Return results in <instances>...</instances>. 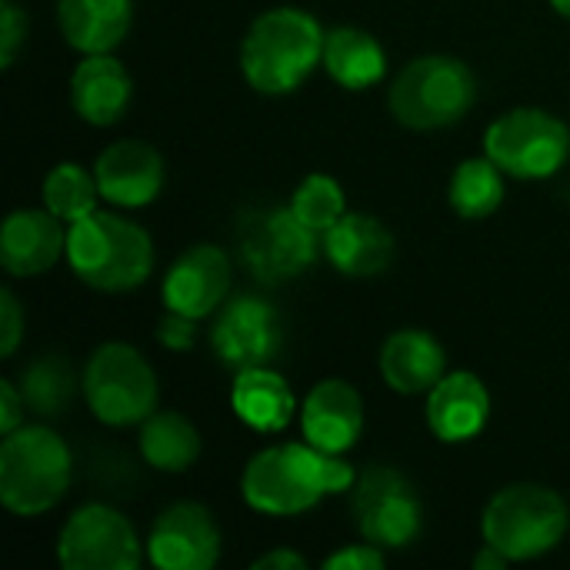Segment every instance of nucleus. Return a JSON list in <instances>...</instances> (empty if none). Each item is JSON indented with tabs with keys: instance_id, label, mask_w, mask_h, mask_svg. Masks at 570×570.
Masks as SVG:
<instances>
[{
	"instance_id": "f257e3e1",
	"label": "nucleus",
	"mask_w": 570,
	"mask_h": 570,
	"mask_svg": "<svg viewBox=\"0 0 570 570\" xmlns=\"http://www.w3.org/2000/svg\"><path fill=\"white\" fill-rule=\"evenodd\" d=\"M354 468L341 454L314 444H274L250 458L240 478L244 501L267 518H294L321 504L324 494L354 491Z\"/></svg>"
},
{
	"instance_id": "f03ea898",
	"label": "nucleus",
	"mask_w": 570,
	"mask_h": 570,
	"mask_svg": "<svg viewBox=\"0 0 570 570\" xmlns=\"http://www.w3.org/2000/svg\"><path fill=\"white\" fill-rule=\"evenodd\" d=\"M321 23L294 7L261 13L240 47V70L257 94L281 97L297 90L317 63H324Z\"/></svg>"
},
{
	"instance_id": "7ed1b4c3",
	"label": "nucleus",
	"mask_w": 570,
	"mask_h": 570,
	"mask_svg": "<svg viewBox=\"0 0 570 570\" xmlns=\"http://www.w3.org/2000/svg\"><path fill=\"white\" fill-rule=\"evenodd\" d=\"M67 261L87 287L124 294L150 277L154 244L134 220L110 210H94L70 224Z\"/></svg>"
},
{
	"instance_id": "20e7f679",
	"label": "nucleus",
	"mask_w": 570,
	"mask_h": 570,
	"mask_svg": "<svg viewBox=\"0 0 570 570\" xmlns=\"http://www.w3.org/2000/svg\"><path fill=\"white\" fill-rule=\"evenodd\" d=\"M73 458L60 434L23 424L0 444V504L17 518L47 514L70 488Z\"/></svg>"
},
{
	"instance_id": "39448f33",
	"label": "nucleus",
	"mask_w": 570,
	"mask_h": 570,
	"mask_svg": "<svg viewBox=\"0 0 570 570\" xmlns=\"http://www.w3.org/2000/svg\"><path fill=\"white\" fill-rule=\"evenodd\" d=\"M570 511L564 498L544 484H511L491 498L481 518L484 544L508 561H534L554 551L568 534Z\"/></svg>"
},
{
	"instance_id": "423d86ee",
	"label": "nucleus",
	"mask_w": 570,
	"mask_h": 570,
	"mask_svg": "<svg viewBox=\"0 0 570 570\" xmlns=\"http://www.w3.org/2000/svg\"><path fill=\"white\" fill-rule=\"evenodd\" d=\"M391 114L411 130H441L468 117L478 80L458 57L431 53L411 60L391 83Z\"/></svg>"
},
{
	"instance_id": "0eeeda50",
	"label": "nucleus",
	"mask_w": 570,
	"mask_h": 570,
	"mask_svg": "<svg viewBox=\"0 0 570 570\" xmlns=\"http://www.w3.org/2000/svg\"><path fill=\"white\" fill-rule=\"evenodd\" d=\"M83 401L107 428L144 424L157 411V374L130 344H100L83 367Z\"/></svg>"
},
{
	"instance_id": "6e6552de",
	"label": "nucleus",
	"mask_w": 570,
	"mask_h": 570,
	"mask_svg": "<svg viewBox=\"0 0 570 570\" xmlns=\"http://www.w3.org/2000/svg\"><path fill=\"white\" fill-rule=\"evenodd\" d=\"M321 234H314L294 207H254L237 220L240 264L261 284H284L301 277L317 257Z\"/></svg>"
},
{
	"instance_id": "1a4fd4ad",
	"label": "nucleus",
	"mask_w": 570,
	"mask_h": 570,
	"mask_svg": "<svg viewBox=\"0 0 570 570\" xmlns=\"http://www.w3.org/2000/svg\"><path fill=\"white\" fill-rule=\"evenodd\" d=\"M484 154L518 180H544L570 154V130L548 110L518 107L501 114L484 134Z\"/></svg>"
},
{
	"instance_id": "9d476101",
	"label": "nucleus",
	"mask_w": 570,
	"mask_h": 570,
	"mask_svg": "<svg viewBox=\"0 0 570 570\" xmlns=\"http://www.w3.org/2000/svg\"><path fill=\"white\" fill-rule=\"evenodd\" d=\"M351 504L364 541L384 551L414 544L424 528V508L414 484L387 464H371L357 474Z\"/></svg>"
},
{
	"instance_id": "9b49d317",
	"label": "nucleus",
	"mask_w": 570,
	"mask_h": 570,
	"mask_svg": "<svg viewBox=\"0 0 570 570\" xmlns=\"http://www.w3.org/2000/svg\"><path fill=\"white\" fill-rule=\"evenodd\" d=\"M140 548L134 524L120 511L83 504L60 528L57 561L67 570H137Z\"/></svg>"
},
{
	"instance_id": "f8f14e48",
	"label": "nucleus",
	"mask_w": 570,
	"mask_h": 570,
	"mask_svg": "<svg viewBox=\"0 0 570 570\" xmlns=\"http://www.w3.org/2000/svg\"><path fill=\"white\" fill-rule=\"evenodd\" d=\"M210 344L217 357L234 371L271 364L284 344L281 314L264 297L237 294L217 311Z\"/></svg>"
},
{
	"instance_id": "ddd939ff",
	"label": "nucleus",
	"mask_w": 570,
	"mask_h": 570,
	"mask_svg": "<svg viewBox=\"0 0 570 570\" xmlns=\"http://www.w3.org/2000/svg\"><path fill=\"white\" fill-rule=\"evenodd\" d=\"M147 558L160 570H207L220 558V531L204 504H170L150 528Z\"/></svg>"
},
{
	"instance_id": "4468645a",
	"label": "nucleus",
	"mask_w": 570,
	"mask_h": 570,
	"mask_svg": "<svg viewBox=\"0 0 570 570\" xmlns=\"http://www.w3.org/2000/svg\"><path fill=\"white\" fill-rule=\"evenodd\" d=\"M230 257L214 244H197L170 264L164 277V304L167 311L187 314L194 321L210 317L224 307L230 294Z\"/></svg>"
},
{
	"instance_id": "2eb2a0df",
	"label": "nucleus",
	"mask_w": 570,
	"mask_h": 570,
	"mask_svg": "<svg viewBox=\"0 0 570 570\" xmlns=\"http://www.w3.org/2000/svg\"><path fill=\"white\" fill-rule=\"evenodd\" d=\"M94 177L107 204L147 207L164 187V157L147 140H117L97 157Z\"/></svg>"
},
{
	"instance_id": "dca6fc26",
	"label": "nucleus",
	"mask_w": 570,
	"mask_h": 570,
	"mask_svg": "<svg viewBox=\"0 0 570 570\" xmlns=\"http://www.w3.org/2000/svg\"><path fill=\"white\" fill-rule=\"evenodd\" d=\"M301 431L304 441L327 451L344 454L357 444L364 431V401L347 381H321L311 387L301 407Z\"/></svg>"
},
{
	"instance_id": "f3484780",
	"label": "nucleus",
	"mask_w": 570,
	"mask_h": 570,
	"mask_svg": "<svg viewBox=\"0 0 570 570\" xmlns=\"http://www.w3.org/2000/svg\"><path fill=\"white\" fill-rule=\"evenodd\" d=\"M491 417V394L471 371L444 374L428 391V428L444 444L474 441Z\"/></svg>"
},
{
	"instance_id": "a211bd4d",
	"label": "nucleus",
	"mask_w": 570,
	"mask_h": 570,
	"mask_svg": "<svg viewBox=\"0 0 570 570\" xmlns=\"http://www.w3.org/2000/svg\"><path fill=\"white\" fill-rule=\"evenodd\" d=\"M67 254L63 220L43 210H13L0 227V264L13 277L50 271Z\"/></svg>"
},
{
	"instance_id": "6ab92c4d",
	"label": "nucleus",
	"mask_w": 570,
	"mask_h": 570,
	"mask_svg": "<svg viewBox=\"0 0 570 570\" xmlns=\"http://www.w3.org/2000/svg\"><path fill=\"white\" fill-rule=\"evenodd\" d=\"M134 100V80L127 67L110 53H83L70 73V107L94 127L117 124Z\"/></svg>"
},
{
	"instance_id": "aec40b11",
	"label": "nucleus",
	"mask_w": 570,
	"mask_h": 570,
	"mask_svg": "<svg viewBox=\"0 0 570 570\" xmlns=\"http://www.w3.org/2000/svg\"><path fill=\"white\" fill-rule=\"evenodd\" d=\"M327 261L347 277H377L394 261V237L391 230L361 210H347L324 237Z\"/></svg>"
},
{
	"instance_id": "412c9836",
	"label": "nucleus",
	"mask_w": 570,
	"mask_h": 570,
	"mask_svg": "<svg viewBox=\"0 0 570 570\" xmlns=\"http://www.w3.org/2000/svg\"><path fill=\"white\" fill-rule=\"evenodd\" d=\"M448 357L434 334L407 327L384 341L381 347V374L397 394H424L444 377Z\"/></svg>"
},
{
	"instance_id": "4be33fe9",
	"label": "nucleus",
	"mask_w": 570,
	"mask_h": 570,
	"mask_svg": "<svg viewBox=\"0 0 570 570\" xmlns=\"http://www.w3.org/2000/svg\"><path fill=\"white\" fill-rule=\"evenodd\" d=\"M230 407L247 428L261 434H277L294 421L297 397L291 384L277 371H271V364H261L237 371L230 387Z\"/></svg>"
},
{
	"instance_id": "5701e85b",
	"label": "nucleus",
	"mask_w": 570,
	"mask_h": 570,
	"mask_svg": "<svg viewBox=\"0 0 570 570\" xmlns=\"http://www.w3.org/2000/svg\"><path fill=\"white\" fill-rule=\"evenodd\" d=\"M67 43L80 53H110L130 30L134 0H57Z\"/></svg>"
},
{
	"instance_id": "b1692460",
	"label": "nucleus",
	"mask_w": 570,
	"mask_h": 570,
	"mask_svg": "<svg viewBox=\"0 0 570 570\" xmlns=\"http://www.w3.org/2000/svg\"><path fill=\"white\" fill-rule=\"evenodd\" d=\"M324 67L347 90L374 87L387 70V53L381 40L361 27H334L324 37Z\"/></svg>"
},
{
	"instance_id": "393cba45",
	"label": "nucleus",
	"mask_w": 570,
	"mask_h": 570,
	"mask_svg": "<svg viewBox=\"0 0 570 570\" xmlns=\"http://www.w3.org/2000/svg\"><path fill=\"white\" fill-rule=\"evenodd\" d=\"M140 454L150 468L180 474L200 458V434L184 414L154 411L140 428Z\"/></svg>"
},
{
	"instance_id": "a878e982",
	"label": "nucleus",
	"mask_w": 570,
	"mask_h": 570,
	"mask_svg": "<svg viewBox=\"0 0 570 570\" xmlns=\"http://www.w3.org/2000/svg\"><path fill=\"white\" fill-rule=\"evenodd\" d=\"M448 200L468 220H481L494 214L504 200V170L488 154L464 160L451 177Z\"/></svg>"
},
{
	"instance_id": "bb28decb",
	"label": "nucleus",
	"mask_w": 570,
	"mask_h": 570,
	"mask_svg": "<svg viewBox=\"0 0 570 570\" xmlns=\"http://www.w3.org/2000/svg\"><path fill=\"white\" fill-rule=\"evenodd\" d=\"M100 200V187L97 177L90 170H83L80 164H57L47 170L43 177V207L60 217L63 224H73L87 214L97 210Z\"/></svg>"
},
{
	"instance_id": "cd10ccee",
	"label": "nucleus",
	"mask_w": 570,
	"mask_h": 570,
	"mask_svg": "<svg viewBox=\"0 0 570 570\" xmlns=\"http://www.w3.org/2000/svg\"><path fill=\"white\" fill-rule=\"evenodd\" d=\"M73 391H77L73 371L57 354L37 357L23 371V377H20V394H23L27 407L37 417H57V414H63L67 404H70V397H73Z\"/></svg>"
},
{
	"instance_id": "c85d7f7f",
	"label": "nucleus",
	"mask_w": 570,
	"mask_h": 570,
	"mask_svg": "<svg viewBox=\"0 0 570 570\" xmlns=\"http://www.w3.org/2000/svg\"><path fill=\"white\" fill-rule=\"evenodd\" d=\"M291 207L294 214L314 230V234H327L344 214H347V200H344V190L334 177L327 174H311L301 180V187L294 190L291 197Z\"/></svg>"
},
{
	"instance_id": "c756f323",
	"label": "nucleus",
	"mask_w": 570,
	"mask_h": 570,
	"mask_svg": "<svg viewBox=\"0 0 570 570\" xmlns=\"http://www.w3.org/2000/svg\"><path fill=\"white\" fill-rule=\"evenodd\" d=\"M27 37V13L13 0H0V67H10Z\"/></svg>"
},
{
	"instance_id": "7c9ffc66",
	"label": "nucleus",
	"mask_w": 570,
	"mask_h": 570,
	"mask_svg": "<svg viewBox=\"0 0 570 570\" xmlns=\"http://www.w3.org/2000/svg\"><path fill=\"white\" fill-rule=\"evenodd\" d=\"M387 564L384 561V548L364 541V544H351V548H341L337 554H331L324 561L327 570H381Z\"/></svg>"
},
{
	"instance_id": "2f4dec72",
	"label": "nucleus",
	"mask_w": 570,
	"mask_h": 570,
	"mask_svg": "<svg viewBox=\"0 0 570 570\" xmlns=\"http://www.w3.org/2000/svg\"><path fill=\"white\" fill-rule=\"evenodd\" d=\"M197 341V321L177 311H167L157 324V344H164L167 351H187Z\"/></svg>"
},
{
	"instance_id": "473e14b6",
	"label": "nucleus",
	"mask_w": 570,
	"mask_h": 570,
	"mask_svg": "<svg viewBox=\"0 0 570 570\" xmlns=\"http://www.w3.org/2000/svg\"><path fill=\"white\" fill-rule=\"evenodd\" d=\"M23 337V311L13 297V291H0V354L13 357Z\"/></svg>"
},
{
	"instance_id": "72a5a7b5",
	"label": "nucleus",
	"mask_w": 570,
	"mask_h": 570,
	"mask_svg": "<svg viewBox=\"0 0 570 570\" xmlns=\"http://www.w3.org/2000/svg\"><path fill=\"white\" fill-rule=\"evenodd\" d=\"M23 414L27 401L20 387L13 381H0V434H13L17 428H23Z\"/></svg>"
},
{
	"instance_id": "f704fd0d",
	"label": "nucleus",
	"mask_w": 570,
	"mask_h": 570,
	"mask_svg": "<svg viewBox=\"0 0 570 570\" xmlns=\"http://www.w3.org/2000/svg\"><path fill=\"white\" fill-rule=\"evenodd\" d=\"M307 561L297 554V551H287V548H277V551H267L264 558L254 561V570H304Z\"/></svg>"
},
{
	"instance_id": "c9c22d12",
	"label": "nucleus",
	"mask_w": 570,
	"mask_h": 570,
	"mask_svg": "<svg viewBox=\"0 0 570 570\" xmlns=\"http://www.w3.org/2000/svg\"><path fill=\"white\" fill-rule=\"evenodd\" d=\"M508 564V558L498 551V548H491V544H484L478 554H474V568L478 570H501Z\"/></svg>"
},
{
	"instance_id": "e433bc0d",
	"label": "nucleus",
	"mask_w": 570,
	"mask_h": 570,
	"mask_svg": "<svg viewBox=\"0 0 570 570\" xmlns=\"http://www.w3.org/2000/svg\"><path fill=\"white\" fill-rule=\"evenodd\" d=\"M551 7H554L561 17H570V0H551Z\"/></svg>"
}]
</instances>
